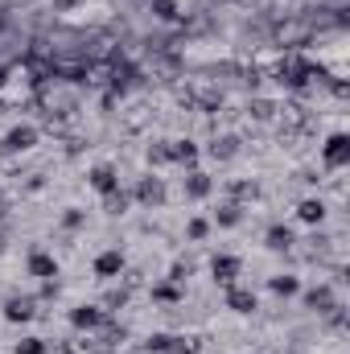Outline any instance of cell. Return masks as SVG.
<instances>
[{"instance_id":"1","label":"cell","mask_w":350,"mask_h":354,"mask_svg":"<svg viewBox=\"0 0 350 354\" xmlns=\"http://www.w3.org/2000/svg\"><path fill=\"white\" fill-rule=\"evenodd\" d=\"M322 161H326V169H347L350 165V136L347 132H334L322 145Z\"/></svg>"},{"instance_id":"2","label":"cell","mask_w":350,"mask_h":354,"mask_svg":"<svg viewBox=\"0 0 350 354\" xmlns=\"http://www.w3.org/2000/svg\"><path fill=\"white\" fill-rule=\"evenodd\" d=\"M124 252L120 248H107V252H99L95 256V276L99 280H116V276H124Z\"/></svg>"},{"instance_id":"3","label":"cell","mask_w":350,"mask_h":354,"mask_svg":"<svg viewBox=\"0 0 350 354\" xmlns=\"http://www.w3.org/2000/svg\"><path fill=\"white\" fill-rule=\"evenodd\" d=\"M210 272H214V280H219V284H227V288H231V284H235V276L243 272V260H239V256L219 252V256L210 260Z\"/></svg>"},{"instance_id":"4","label":"cell","mask_w":350,"mask_h":354,"mask_svg":"<svg viewBox=\"0 0 350 354\" xmlns=\"http://www.w3.org/2000/svg\"><path fill=\"white\" fill-rule=\"evenodd\" d=\"M87 185L95 194H116V189H120V169H116V165H95L87 174Z\"/></svg>"},{"instance_id":"5","label":"cell","mask_w":350,"mask_h":354,"mask_svg":"<svg viewBox=\"0 0 350 354\" xmlns=\"http://www.w3.org/2000/svg\"><path fill=\"white\" fill-rule=\"evenodd\" d=\"M334 305H338V301H334V284H317V288H309V292H305V309H309V313H317V317H326Z\"/></svg>"},{"instance_id":"6","label":"cell","mask_w":350,"mask_h":354,"mask_svg":"<svg viewBox=\"0 0 350 354\" xmlns=\"http://www.w3.org/2000/svg\"><path fill=\"white\" fill-rule=\"evenodd\" d=\"M25 272L33 276V280H54L58 276V260L54 256H46V252H29V260H25Z\"/></svg>"},{"instance_id":"7","label":"cell","mask_w":350,"mask_h":354,"mask_svg":"<svg viewBox=\"0 0 350 354\" xmlns=\"http://www.w3.org/2000/svg\"><path fill=\"white\" fill-rule=\"evenodd\" d=\"M33 145H37V128H33V124H17V128L4 136V149H8V153H29Z\"/></svg>"},{"instance_id":"8","label":"cell","mask_w":350,"mask_h":354,"mask_svg":"<svg viewBox=\"0 0 350 354\" xmlns=\"http://www.w3.org/2000/svg\"><path fill=\"white\" fill-rule=\"evenodd\" d=\"M103 322H107V313H103L99 305H75V309H71V326H75V330H99Z\"/></svg>"},{"instance_id":"9","label":"cell","mask_w":350,"mask_h":354,"mask_svg":"<svg viewBox=\"0 0 350 354\" xmlns=\"http://www.w3.org/2000/svg\"><path fill=\"white\" fill-rule=\"evenodd\" d=\"M136 202H140V206H161V202H165V185H161V177H140V181H136Z\"/></svg>"},{"instance_id":"10","label":"cell","mask_w":350,"mask_h":354,"mask_svg":"<svg viewBox=\"0 0 350 354\" xmlns=\"http://www.w3.org/2000/svg\"><path fill=\"white\" fill-rule=\"evenodd\" d=\"M227 309H231V313H256V309H260V297H256L252 288H235V284H231V288H227Z\"/></svg>"},{"instance_id":"11","label":"cell","mask_w":350,"mask_h":354,"mask_svg":"<svg viewBox=\"0 0 350 354\" xmlns=\"http://www.w3.org/2000/svg\"><path fill=\"white\" fill-rule=\"evenodd\" d=\"M293 243H297V235H293V227H284V223H276V227L264 231V248H268V252H288Z\"/></svg>"},{"instance_id":"12","label":"cell","mask_w":350,"mask_h":354,"mask_svg":"<svg viewBox=\"0 0 350 354\" xmlns=\"http://www.w3.org/2000/svg\"><path fill=\"white\" fill-rule=\"evenodd\" d=\"M33 317H37V309H33L29 297H8V301H4V322L17 326V322H33Z\"/></svg>"},{"instance_id":"13","label":"cell","mask_w":350,"mask_h":354,"mask_svg":"<svg viewBox=\"0 0 350 354\" xmlns=\"http://www.w3.org/2000/svg\"><path fill=\"white\" fill-rule=\"evenodd\" d=\"M181 189H185V198H206V194L214 189V181L202 174V169H190V174H185V181H181Z\"/></svg>"},{"instance_id":"14","label":"cell","mask_w":350,"mask_h":354,"mask_svg":"<svg viewBox=\"0 0 350 354\" xmlns=\"http://www.w3.org/2000/svg\"><path fill=\"white\" fill-rule=\"evenodd\" d=\"M297 218L309 223V227H322V223H326V202H322V198H305V202L297 206Z\"/></svg>"},{"instance_id":"15","label":"cell","mask_w":350,"mask_h":354,"mask_svg":"<svg viewBox=\"0 0 350 354\" xmlns=\"http://www.w3.org/2000/svg\"><path fill=\"white\" fill-rule=\"evenodd\" d=\"M149 297H153L157 305H181V301H185L181 284H174V280H165V284H153V288H149Z\"/></svg>"},{"instance_id":"16","label":"cell","mask_w":350,"mask_h":354,"mask_svg":"<svg viewBox=\"0 0 350 354\" xmlns=\"http://www.w3.org/2000/svg\"><path fill=\"white\" fill-rule=\"evenodd\" d=\"M169 161L194 165V161H198V145H194V140H174V145H169Z\"/></svg>"},{"instance_id":"17","label":"cell","mask_w":350,"mask_h":354,"mask_svg":"<svg viewBox=\"0 0 350 354\" xmlns=\"http://www.w3.org/2000/svg\"><path fill=\"white\" fill-rule=\"evenodd\" d=\"M235 153H239V140H235V136H214V140H210V157H214V161H231Z\"/></svg>"},{"instance_id":"18","label":"cell","mask_w":350,"mask_h":354,"mask_svg":"<svg viewBox=\"0 0 350 354\" xmlns=\"http://www.w3.org/2000/svg\"><path fill=\"white\" fill-rule=\"evenodd\" d=\"M214 223H219V227H239V223H243V206H239V202H223V206L214 210Z\"/></svg>"},{"instance_id":"19","label":"cell","mask_w":350,"mask_h":354,"mask_svg":"<svg viewBox=\"0 0 350 354\" xmlns=\"http://www.w3.org/2000/svg\"><path fill=\"white\" fill-rule=\"evenodd\" d=\"M268 288H272L276 297H293V292H301V280H297L293 272H280V276L268 280Z\"/></svg>"},{"instance_id":"20","label":"cell","mask_w":350,"mask_h":354,"mask_svg":"<svg viewBox=\"0 0 350 354\" xmlns=\"http://www.w3.org/2000/svg\"><path fill=\"white\" fill-rule=\"evenodd\" d=\"M149 8H153V17H157V21H177V17H181L177 0H153Z\"/></svg>"},{"instance_id":"21","label":"cell","mask_w":350,"mask_h":354,"mask_svg":"<svg viewBox=\"0 0 350 354\" xmlns=\"http://www.w3.org/2000/svg\"><path fill=\"white\" fill-rule=\"evenodd\" d=\"M128 202H132V198H128L124 189H116V194H103V210H107V214H124V210H128Z\"/></svg>"},{"instance_id":"22","label":"cell","mask_w":350,"mask_h":354,"mask_svg":"<svg viewBox=\"0 0 350 354\" xmlns=\"http://www.w3.org/2000/svg\"><path fill=\"white\" fill-rule=\"evenodd\" d=\"M165 354H202V338H169Z\"/></svg>"},{"instance_id":"23","label":"cell","mask_w":350,"mask_h":354,"mask_svg":"<svg viewBox=\"0 0 350 354\" xmlns=\"http://www.w3.org/2000/svg\"><path fill=\"white\" fill-rule=\"evenodd\" d=\"M206 235H210V223H206V218H190V223H185V239H190V243H202Z\"/></svg>"},{"instance_id":"24","label":"cell","mask_w":350,"mask_h":354,"mask_svg":"<svg viewBox=\"0 0 350 354\" xmlns=\"http://www.w3.org/2000/svg\"><path fill=\"white\" fill-rule=\"evenodd\" d=\"M169 338H174V334H149L140 351H145V354H165V351H169Z\"/></svg>"},{"instance_id":"25","label":"cell","mask_w":350,"mask_h":354,"mask_svg":"<svg viewBox=\"0 0 350 354\" xmlns=\"http://www.w3.org/2000/svg\"><path fill=\"white\" fill-rule=\"evenodd\" d=\"M17 354H50V346H46V338H21Z\"/></svg>"},{"instance_id":"26","label":"cell","mask_w":350,"mask_h":354,"mask_svg":"<svg viewBox=\"0 0 350 354\" xmlns=\"http://www.w3.org/2000/svg\"><path fill=\"white\" fill-rule=\"evenodd\" d=\"M83 223H87V214H83L79 206H66V214H62V227H66V231H79Z\"/></svg>"},{"instance_id":"27","label":"cell","mask_w":350,"mask_h":354,"mask_svg":"<svg viewBox=\"0 0 350 354\" xmlns=\"http://www.w3.org/2000/svg\"><path fill=\"white\" fill-rule=\"evenodd\" d=\"M248 111H252L256 120H272V115H276V103H268V99H256V103H252Z\"/></svg>"},{"instance_id":"28","label":"cell","mask_w":350,"mask_h":354,"mask_svg":"<svg viewBox=\"0 0 350 354\" xmlns=\"http://www.w3.org/2000/svg\"><path fill=\"white\" fill-rule=\"evenodd\" d=\"M231 194L235 198H256V181H231Z\"/></svg>"},{"instance_id":"29","label":"cell","mask_w":350,"mask_h":354,"mask_svg":"<svg viewBox=\"0 0 350 354\" xmlns=\"http://www.w3.org/2000/svg\"><path fill=\"white\" fill-rule=\"evenodd\" d=\"M149 161H153V165H165V161H169V145H153V149H149Z\"/></svg>"},{"instance_id":"30","label":"cell","mask_w":350,"mask_h":354,"mask_svg":"<svg viewBox=\"0 0 350 354\" xmlns=\"http://www.w3.org/2000/svg\"><path fill=\"white\" fill-rule=\"evenodd\" d=\"M185 276H190V264H174L169 268V280H174V284H181Z\"/></svg>"},{"instance_id":"31","label":"cell","mask_w":350,"mask_h":354,"mask_svg":"<svg viewBox=\"0 0 350 354\" xmlns=\"http://www.w3.org/2000/svg\"><path fill=\"white\" fill-rule=\"evenodd\" d=\"M8 214V198H4V189H0V218Z\"/></svg>"},{"instance_id":"32","label":"cell","mask_w":350,"mask_h":354,"mask_svg":"<svg viewBox=\"0 0 350 354\" xmlns=\"http://www.w3.org/2000/svg\"><path fill=\"white\" fill-rule=\"evenodd\" d=\"M4 83H8V66H0V87H4Z\"/></svg>"},{"instance_id":"33","label":"cell","mask_w":350,"mask_h":354,"mask_svg":"<svg viewBox=\"0 0 350 354\" xmlns=\"http://www.w3.org/2000/svg\"><path fill=\"white\" fill-rule=\"evenodd\" d=\"M54 4H58V8H66V4H75V0H54Z\"/></svg>"},{"instance_id":"34","label":"cell","mask_w":350,"mask_h":354,"mask_svg":"<svg viewBox=\"0 0 350 354\" xmlns=\"http://www.w3.org/2000/svg\"><path fill=\"white\" fill-rule=\"evenodd\" d=\"M0 252H4V235H0Z\"/></svg>"},{"instance_id":"35","label":"cell","mask_w":350,"mask_h":354,"mask_svg":"<svg viewBox=\"0 0 350 354\" xmlns=\"http://www.w3.org/2000/svg\"><path fill=\"white\" fill-rule=\"evenodd\" d=\"M132 354H145V351H132Z\"/></svg>"}]
</instances>
